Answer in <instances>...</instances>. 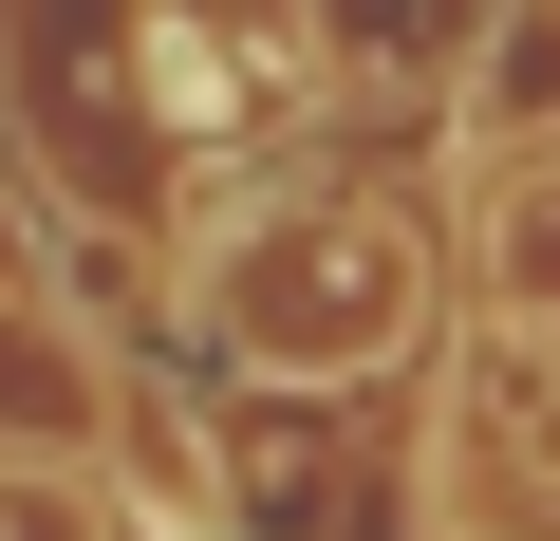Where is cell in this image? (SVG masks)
Masks as SVG:
<instances>
[{"instance_id":"277c9868","label":"cell","mask_w":560,"mask_h":541,"mask_svg":"<svg viewBox=\"0 0 560 541\" xmlns=\"http://www.w3.org/2000/svg\"><path fill=\"white\" fill-rule=\"evenodd\" d=\"M448 299H467L504 355L560 337V131L504 150V168H467V205H448Z\"/></svg>"},{"instance_id":"8992f818","label":"cell","mask_w":560,"mask_h":541,"mask_svg":"<svg viewBox=\"0 0 560 541\" xmlns=\"http://www.w3.org/2000/svg\"><path fill=\"white\" fill-rule=\"evenodd\" d=\"M0 541H131V522H113L94 467H20V448H0Z\"/></svg>"},{"instance_id":"7a4b0ae2","label":"cell","mask_w":560,"mask_h":541,"mask_svg":"<svg viewBox=\"0 0 560 541\" xmlns=\"http://www.w3.org/2000/svg\"><path fill=\"white\" fill-rule=\"evenodd\" d=\"M467 38H486V0H280V20H261V57L300 75V94H318L337 131H393V113H448Z\"/></svg>"},{"instance_id":"5b68a950","label":"cell","mask_w":560,"mask_h":541,"mask_svg":"<svg viewBox=\"0 0 560 541\" xmlns=\"http://www.w3.org/2000/svg\"><path fill=\"white\" fill-rule=\"evenodd\" d=\"M448 168H504V150H541L560 131V0H486V38H467V75H448Z\"/></svg>"},{"instance_id":"3957f363","label":"cell","mask_w":560,"mask_h":541,"mask_svg":"<svg viewBox=\"0 0 560 541\" xmlns=\"http://www.w3.org/2000/svg\"><path fill=\"white\" fill-rule=\"evenodd\" d=\"M113 392H131V337H94L20 261V281H0V448H20V467H94L113 448Z\"/></svg>"},{"instance_id":"52a82bcc","label":"cell","mask_w":560,"mask_h":541,"mask_svg":"<svg viewBox=\"0 0 560 541\" xmlns=\"http://www.w3.org/2000/svg\"><path fill=\"white\" fill-rule=\"evenodd\" d=\"M486 355H504V337H486ZM523 374H541V392H560V337H541V355H523Z\"/></svg>"},{"instance_id":"6da1fadb","label":"cell","mask_w":560,"mask_h":541,"mask_svg":"<svg viewBox=\"0 0 560 541\" xmlns=\"http://www.w3.org/2000/svg\"><path fill=\"white\" fill-rule=\"evenodd\" d=\"M430 318H448V205L355 150L243 168L168 243V337L243 392H393L430 355Z\"/></svg>"}]
</instances>
